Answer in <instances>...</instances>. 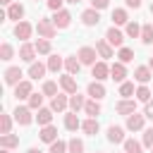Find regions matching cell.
Returning <instances> with one entry per match:
<instances>
[{"label": "cell", "mask_w": 153, "mask_h": 153, "mask_svg": "<svg viewBox=\"0 0 153 153\" xmlns=\"http://www.w3.org/2000/svg\"><path fill=\"white\" fill-rule=\"evenodd\" d=\"M31 112H33V110H31L29 105H17L12 115H14V122H17V124H22V127H29V124L33 122V115H31Z\"/></svg>", "instance_id": "cell-1"}, {"label": "cell", "mask_w": 153, "mask_h": 153, "mask_svg": "<svg viewBox=\"0 0 153 153\" xmlns=\"http://www.w3.org/2000/svg\"><path fill=\"white\" fill-rule=\"evenodd\" d=\"M36 31H38V36L41 38H55V33H57V29H55V24H53V19H38V24H36Z\"/></svg>", "instance_id": "cell-2"}, {"label": "cell", "mask_w": 153, "mask_h": 153, "mask_svg": "<svg viewBox=\"0 0 153 153\" xmlns=\"http://www.w3.org/2000/svg\"><path fill=\"white\" fill-rule=\"evenodd\" d=\"M76 57L81 60V65H96V57H98V50L96 48H91V45H84V48H79V53H76Z\"/></svg>", "instance_id": "cell-3"}, {"label": "cell", "mask_w": 153, "mask_h": 153, "mask_svg": "<svg viewBox=\"0 0 153 153\" xmlns=\"http://www.w3.org/2000/svg\"><path fill=\"white\" fill-rule=\"evenodd\" d=\"M105 41H108L110 45H115V48H122V45H124V33H122L117 26H110V29L105 31Z\"/></svg>", "instance_id": "cell-4"}, {"label": "cell", "mask_w": 153, "mask_h": 153, "mask_svg": "<svg viewBox=\"0 0 153 153\" xmlns=\"http://www.w3.org/2000/svg\"><path fill=\"white\" fill-rule=\"evenodd\" d=\"M2 76H5V84H7V86H17V84H22V81H24V79H22V76H24V72H22L19 67H7Z\"/></svg>", "instance_id": "cell-5"}, {"label": "cell", "mask_w": 153, "mask_h": 153, "mask_svg": "<svg viewBox=\"0 0 153 153\" xmlns=\"http://www.w3.org/2000/svg\"><path fill=\"white\" fill-rule=\"evenodd\" d=\"M91 76H96V81H103V79H108V76H110V65H108L105 60L96 62V65L91 67Z\"/></svg>", "instance_id": "cell-6"}, {"label": "cell", "mask_w": 153, "mask_h": 153, "mask_svg": "<svg viewBox=\"0 0 153 153\" xmlns=\"http://www.w3.org/2000/svg\"><path fill=\"white\" fill-rule=\"evenodd\" d=\"M98 22H100V12H98V10L88 7V10L81 12V24H84V26H98Z\"/></svg>", "instance_id": "cell-7"}, {"label": "cell", "mask_w": 153, "mask_h": 153, "mask_svg": "<svg viewBox=\"0 0 153 153\" xmlns=\"http://www.w3.org/2000/svg\"><path fill=\"white\" fill-rule=\"evenodd\" d=\"M115 110H117L120 115L129 117V115H134V112H136V100H131V98H122V100L115 105Z\"/></svg>", "instance_id": "cell-8"}, {"label": "cell", "mask_w": 153, "mask_h": 153, "mask_svg": "<svg viewBox=\"0 0 153 153\" xmlns=\"http://www.w3.org/2000/svg\"><path fill=\"white\" fill-rule=\"evenodd\" d=\"M53 24H55V29H67V26L72 24V12H67V10H60V12H55V17H53Z\"/></svg>", "instance_id": "cell-9"}, {"label": "cell", "mask_w": 153, "mask_h": 153, "mask_svg": "<svg viewBox=\"0 0 153 153\" xmlns=\"http://www.w3.org/2000/svg\"><path fill=\"white\" fill-rule=\"evenodd\" d=\"M31 33H33V26H31L29 22H19V24L14 26V36H17L19 41H24V43L31 38Z\"/></svg>", "instance_id": "cell-10"}, {"label": "cell", "mask_w": 153, "mask_h": 153, "mask_svg": "<svg viewBox=\"0 0 153 153\" xmlns=\"http://www.w3.org/2000/svg\"><path fill=\"white\" fill-rule=\"evenodd\" d=\"M60 88H62L67 96H74V93H79V91H76V79H74L72 74H65V76H60Z\"/></svg>", "instance_id": "cell-11"}, {"label": "cell", "mask_w": 153, "mask_h": 153, "mask_svg": "<svg viewBox=\"0 0 153 153\" xmlns=\"http://www.w3.org/2000/svg\"><path fill=\"white\" fill-rule=\"evenodd\" d=\"M31 93H33V86H31V81H26V79H24L22 84L14 86V98H17V100H24V98L29 100Z\"/></svg>", "instance_id": "cell-12"}, {"label": "cell", "mask_w": 153, "mask_h": 153, "mask_svg": "<svg viewBox=\"0 0 153 153\" xmlns=\"http://www.w3.org/2000/svg\"><path fill=\"white\" fill-rule=\"evenodd\" d=\"M19 57L24 60V62H36V45L33 43H22V48H19Z\"/></svg>", "instance_id": "cell-13"}, {"label": "cell", "mask_w": 153, "mask_h": 153, "mask_svg": "<svg viewBox=\"0 0 153 153\" xmlns=\"http://www.w3.org/2000/svg\"><path fill=\"white\" fill-rule=\"evenodd\" d=\"M151 76H153V69H151L148 65H141V67H136V69H134V79H136L139 84H148V81H151Z\"/></svg>", "instance_id": "cell-14"}, {"label": "cell", "mask_w": 153, "mask_h": 153, "mask_svg": "<svg viewBox=\"0 0 153 153\" xmlns=\"http://www.w3.org/2000/svg\"><path fill=\"white\" fill-rule=\"evenodd\" d=\"M67 105H69V96H67V93H57V96L50 100V110H53V112H62Z\"/></svg>", "instance_id": "cell-15"}, {"label": "cell", "mask_w": 153, "mask_h": 153, "mask_svg": "<svg viewBox=\"0 0 153 153\" xmlns=\"http://www.w3.org/2000/svg\"><path fill=\"white\" fill-rule=\"evenodd\" d=\"M143 122H146V115L134 112V115L127 117V129H129V131H139V129H143Z\"/></svg>", "instance_id": "cell-16"}, {"label": "cell", "mask_w": 153, "mask_h": 153, "mask_svg": "<svg viewBox=\"0 0 153 153\" xmlns=\"http://www.w3.org/2000/svg\"><path fill=\"white\" fill-rule=\"evenodd\" d=\"M38 139H41V141H45V143H53V141H57V127H53V124H48V127H41V131H38Z\"/></svg>", "instance_id": "cell-17"}, {"label": "cell", "mask_w": 153, "mask_h": 153, "mask_svg": "<svg viewBox=\"0 0 153 153\" xmlns=\"http://www.w3.org/2000/svg\"><path fill=\"white\" fill-rule=\"evenodd\" d=\"M108 141H110V143H124V141H127V139H124V129L117 127V124L108 127Z\"/></svg>", "instance_id": "cell-18"}, {"label": "cell", "mask_w": 153, "mask_h": 153, "mask_svg": "<svg viewBox=\"0 0 153 153\" xmlns=\"http://www.w3.org/2000/svg\"><path fill=\"white\" fill-rule=\"evenodd\" d=\"M96 50H98V57H103V60H110L112 57V45L105 41V38H100V41H96Z\"/></svg>", "instance_id": "cell-19"}, {"label": "cell", "mask_w": 153, "mask_h": 153, "mask_svg": "<svg viewBox=\"0 0 153 153\" xmlns=\"http://www.w3.org/2000/svg\"><path fill=\"white\" fill-rule=\"evenodd\" d=\"M124 76H127V67H124L122 62H115V65H110V79H115V81L124 84Z\"/></svg>", "instance_id": "cell-20"}, {"label": "cell", "mask_w": 153, "mask_h": 153, "mask_svg": "<svg viewBox=\"0 0 153 153\" xmlns=\"http://www.w3.org/2000/svg\"><path fill=\"white\" fill-rule=\"evenodd\" d=\"M86 93H88L93 100H100V98H105V86H103L100 81H91L88 88H86Z\"/></svg>", "instance_id": "cell-21"}, {"label": "cell", "mask_w": 153, "mask_h": 153, "mask_svg": "<svg viewBox=\"0 0 153 153\" xmlns=\"http://www.w3.org/2000/svg\"><path fill=\"white\" fill-rule=\"evenodd\" d=\"M22 17H24V5L12 2V5L7 7V19H14V22L19 24V22H22Z\"/></svg>", "instance_id": "cell-22"}, {"label": "cell", "mask_w": 153, "mask_h": 153, "mask_svg": "<svg viewBox=\"0 0 153 153\" xmlns=\"http://www.w3.org/2000/svg\"><path fill=\"white\" fill-rule=\"evenodd\" d=\"M65 129H69V131L81 129V120H79L76 112H67V115H65Z\"/></svg>", "instance_id": "cell-23"}, {"label": "cell", "mask_w": 153, "mask_h": 153, "mask_svg": "<svg viewBox=\"0 0 153 153\" xmlns=\"http://www.w3.org/2000/svg\"><path fill=\"white\" fill-rule=\"evenodd\" d=\"M81 129H84V134L96 136V134H98V129H100V124H98V120H96V117H88V120H84V122H81Z\"/></svg>", "instance_id": "cell-24"}, {"label": "cell", "mask_w": 153, "mask_h": 153, "mask_svg": "<svg viewBox=\"0 0 153 153\" xmlns=\"http://www.w3.org/2000/svg\"><path fill=\"white\" fill-rule=\"evenodd\" d=\"M120 24H129V14H127V10H122V7H117V10H112V26H120Z\"/></svg>", "instance_id": "cell-25"}, {"label": "cell", "mask_w": 153, "mask_h": 153, "mask_svg": "<svg viewBox=\"0 0 153 153\" xmlns=\"http://www.w3.org/2000/svg\"><path fill=\"white\" fill-rule=\"evenodd\" d=\"M65 69H67V74H79V69H81V60L76 57V55H72V57H67L65 60Z\"/></svg>", "instance_id": "cell-26"}, {"label": "cell", "mask_w": 153, "mask_h": 153, "mask_svg": "<svg viewBox=\"0 0 153 153\" xmlns=\"http://www.w3.org/2000/svg\"><path fill=\"white\" fill-rule=\"evenodd\" d=\"M45 72H48V65H43V62H31L29 65V76L31 79H41Z\"/></svg>", "instance_id": "cell-27"}, {"label": "cell", "mask_w": 153, "mask_h": 153, "mask_svg": "<svg viewBox=\"0 0 153 153\" xmlns=\"http://www.w3.org/2000/svg\"><path fill=\"white\" fill-rule=\"evenodd\" d=\"M36 122H38L41 127H48V124L53 122V110H50V108H41L38 115H36Z\"/></svg>", "instance_id": "cell-28"}, {"label": "cell", "mask_w": 153, "mask_h": 153, "mask_svg": "<svg viewBox=\"0 0 153 153\" xmlns=\"http://www.w3.org/2000/svg\"><path fill=\"white\" fill-rule=\"evenodd\" d=\"M45 65H48V72H55V74H57V72H60V69L65 67V60H62L60 55H50Z\"/></svg>", "instance_id": "cell-29"}, {"label": "cell", "mask_w": 153, "mask_h": 153, "mask_svg": "<svg viewBox=\"0 0 153 153\" xmlns=\"http://www.w3.org/2000/svg\"><path fill=\"white\" fill-rule=\"evenodd\" d=\"M84 105H86V98H84L81 93H74V96H69V108H72V112H79V110H84Z\"/></svg>", "instance_id": "cell-30"}, {"label": "cell", "mask_w": 153, "mask_h": 153, "mask_svg": "<svg viewBox=\"0 0 153 153\" xmlns=\"http://www.w3.org/2000/svg\"><path fill=\"white\" fill-rule=\"evenodd\" d=\"M0 146L2 148H17L19 146V136L17 134H2L0 136Z\"/></svg>", "instance_id": "cell-31"}, {"label": "cell", "mask_w": 153, "mask_h": 153, "mask_svg": "<svg viewBox=\"0 0 153 153\" xmlns=\"http://www.w3.org/2000/svg\"><path fill=\"white\" fill-rule=\"evenodd\" d=\"M84 112H86L88 117H98V115H100V103H98V100H93V98H91V100H86Z\"/></svg>", "instance_id": "cell-32"}, {"label": "cell", "mask_w": 153, "mask_h": 153, "mask_svg": "<svg viewBox=\"0 0 153 153\" xmlns=\"http://www.w3.org/2000/svg\"><path fill=\"white\" fill-rule=\"evenodd\" d=\"M124 153H143V143L136 139H127L124 141Z\"/></svg>", "instance_id": "cell-33"}, {"label": "cell", "mask_w": 153, "mask_h": 153, "mask_svg": "<svg viewBox=\"0 0 153 153\" xmlns=\"http://www.w3.org/2000/svg\"><path fill=\"white\" fill-rule=\"evenodd\" d=\"M67 153H84V141L81 139H69L67 141Z\"/></svg>", "instance_id": "cell-34"}, {"label": "cell", "mask_w": 153, "mask_h": 153, "mask_svg": "<svg viewBox=\"0 0 153 153\" xmlns=\"http://www.w3.org/2000/svg\"><path fill=\"white\" fill-rule=\"evenodd\" d=\"M124 33H127L129 38H141V26H139L136 22H129V24L124 26Z\"/></svg>", "instance_id": "cell-35"}, {"label": "cell", "mask_w": 153, "mask_h": 153, "mask_svg": "<svg viewBox=\"0 0 153 153\" xmlns=\"http://www.w3.org/2000/svg\"><path fill=\"white\" fill-rule=\"evenodd\" d=\"M117 57H120V62H122V65H127V62H131V60H134V50L122 45V48L117 50Z\"/></svg>", "instance_id": "cell-36"}, {"label": "cell", "mask_w": 153, "mask_h": 153, "mask_svg": "<svg viewBox=\"0 0 153 153\" xmlns=\"http://www.w3.org/2000/svg\"><path fill=\"white\" fill-rule=\"evenodd\" d=\"M134 96H136V100H141V103H148V100H151V88H148L146 84H141V86L136 88V93H134Z\"/></svg>", "instance_id": "cell-37"}, {"label": "cell", "mask_w": 153, "mask_h": 153, "mask_svg": "<svg viewBox=\"0 0 153 153\" xmlns=\"http://www.w3.org/2000/svg\"><path fill=\"white\" fill-rule=\"evenodd\" d=\"M141 41H143L146 45L153 43V24H143V26H141Z\"/></svg>", "instance_id": "cell-38"}, {"label": "cell", "mask_w": 153, "mask_h": 153, "mask_svg": "<svg viewBox=\"0 0 153 153\" xmlns=\"http://www.w3.org/2000/svg\"><path fill=\"white\" fill-rule=\"evenodd\" d=\"M33 45H36V53H41V55H50V41H48V38H38Z\"/></svg>", "instance_id": "cell-39"}, {"label": "cell", "mask_w": 153, "mask_h": 153, "mask_svg": "<svg viewBox=\"0 0 153 153\" xmlns=\"http://www.w3.org/2000/svg\"><path fill=\"white\" fill-rule=\"evenodd\" d=\"M134 93H136V88H134V84H131V81L120 84V96H122V98H131Z\"/></svg>", "instance_id": "cell-40"}, {"label": "cell", "mask_w": 153, "mask_h": 153, "mask_svg": "<svg viewBox=\"0 0 153 153\" xmlns=\"http://www.w3.org/2000/svg\"><path fill=\"white\" fill-rule=\"evenodd\" d=\"M29 108L31 110H41L43 108V93H31L29 96Z\"/></svg>", "instance_id": "cell-41"}, {"label": "cell", "mask_w": 153, "mask_h": 153, "mask_svg": "<svg viewBox=\"0 0 153 153\" xmlns=\"http://www.w3.org/2000/svg\"><path fill=\"white\" fill-rule=\"evenodd\" d=\"M12 57H14V48H12L10 43H2V45H0V60L7 62V60H12Z\"/></svg>", "instance_id": "cell-42"}, {"label": "cell", "mask_w": 153, "mask_h": 153, "mask_svg": "<svg viewBox=\"0 0 153 153\" xmlns=\"http://www.w3.org/2000/svg\"><path fill=\"white\" fill-rule=\"evenodd\" d=\"M43 96H50V98H55L57 96V84L55 81H43Z\"/></svg>", "instance_id": "cell-43"}, {"label": "cell", "mask_w": 153, "mask_h": 153, "mask_svg": "<svg viewBox=\"0 0 153 153\" xmlns=\"http://www.w3.org/2000/svg\"><path fill=\"white\" fill-rule=\"evenodd\" d=\"M10 129H12V117L5 112V115L0 117V131H2V134H10Z\"/></svg>", "instance_id": "cell-44"}, {"label": "cell", "mask_w": 153, "mask_h": 153, "mask_svg": "<svg viewBox=\"0 0 153 153\" xmlns=\"http://www.w3.org/2000/svg\"><path fill=\"white\" fill-rule=\"evenodd\" d=\"M48 153H67V141H60V139H57V141H53Z\"/></svg>", "instance_id": "cell-45"}, {"label": "cell", "mask_w": 153, "mask_h": 153, "mask_svg": "<svg viewBox=\"0 0 153 153\" xmlns=\"http://www.w3.org/2000/svg\"><path fill=\"white\" fill-rule=\"evenodd\" d=\"M141 143H143L146 148H153V127L143 131V141H141Z\"/></svg>", "instance_id": "cell-46"}, {"label": "cell", "mask_w": 153, "mask_h": 153, "mask_svg": "<svg viewBox=\"0 0 153 153\" xmlns=\"http://www.w3.org/2000/svg\"><path fill=\"white\" fill-rule=\"evenodd\" d=\"M62 2H65V0H45L48 10H53V12H60V10H62Z\"/></svg>", "instance_id": "cell-47"}, {"label": "cell", "mask_w": 153, "mask_h": 153, "mask_svg": "<svg viewBox=\"0 0 153 153\" xmlns=\"http://www.w3.org/2000/svg\"><path fill=\"white\" fill-rule=\"evenodd\" d=\"M108 5H110V0H91V7H93V10H98V12H100V10H105Z\"/></svg>", "instance_id": "cell-48"}, {"label": "cell", "mask_w": 153, "mask_h": 153, "mask_svg": "<svg viewBox=\"0 0 153 153\" xmlns=\"http://www.w3.org/2000/svg\"><path fill=\"white\" fill-rule=\"evenodd\" d=\"M143 115H146L148 120H153V100H148V103H146V108H143Z\"/></svg>", "instance_id": "cell-49"}, {"label": "cell", "mask_w": 153, "mask_h": 153, "mask_svg": "<svg viewBox=\"0 0 153 153\" xmlns=\"http://www.w3.org/2000/svg\"><path fill=\"white\" fill-rule=\"evenodd\" d=\"M127 2V7H131V10H139L141 7V0H124Z\"/></svg>", "instance_id": "cell-50"}, {"label": "cell", "mask_w": 153, "mask_h": 153, "mask_svg": "<svg viewBox=\"0 0 153 153\" xmlns=\"http://www.w3.org/2000/svg\"><path fill=\"white\" fill-rule=\"evenodd\" d=\"M0 5H7V7H10V5H12V0H0Z\"/></svg>", "instance_id": "cell-51"}, {"label": "cell", "mask_w": 153, "mask_h": 153, "mask_svg": "<svg viewBox=\"0 0 153 153\" xmlns=\"http://www.w3.org/2000/svg\"><path fill=\"white\" fill-rule=\"evenodd\" d=\"M26 153H41V151H38V148H29Z\"/></svg>", "instance_id": "cell-52"}, {"label": "cell", "mask_w": 153, "mask_h": 153, "mask_svg": "<svg viewBox=\"0 0 153 153\" xmlns=\"http://www.w3.org/2000/svg\"><path fill=\"white\" fill-rule=\"evenodd\" d=\"M65 2H69V5H76V2H81V0H65Z\"/></svg>", "instance_id": "cell-53"}, {"label": "cell", "mask_w": 153, "mask_h": 153, "mask_svg": "<svg viewBox=\"0 0 153 153\" xmlns=\"http://www.w3.org/2000/svg\"><path fill=\"white\" fill-rule=\"evenodd\" d=\"M148 67H151V69H153V57H151V60H148Z\"/></svg>", "instance_id": "cell-54"}, {"label": "cell", "mask_w": 153, "mask_h": 153, "mask_svg": "<svg viewBox=\"0 0 153 153\" xmlns=\"http://www.w3.org/2000/svg\"><path fill=\"white\" fill-rule=\"evenodd\" d=\"M0 153H10V148H2V151H0Z\"/></svg>", "instance_id": "cell-55"}, {"label": "cell", "mask_w": 153, "mask_h": 153, "mask_svg": "<svg viewBox=\"0 0 153 153\" xmlns=\"http://www.w3.org/2000/svg\"><path fill=\"white\" fill-rule=\"evenodd\" d=\"M151 14H153V2H151Z\"/></svg>", "instance_id": "cell-56"}, {"label": "cell", "mask_w": 153, "mask_h": 153, "mask_svg": "<svg viewBox=\"0 0 153 153\" xmlns=\"http://www.w3.org/2000/svg\"><path fill=\"white\" fill-rule=\"evenodd\" d=\"M151 153H153V148H151Z\"/></svg>", "instance_id": "cell-57"}, {"label": "cell", "mask_w": 153, "mask_h": 153, "mask_svg": "<svg viewBox=\"0 0 153 153\" xmlns=\"http://www.w3.org/2000/svg\"><path fill=\"white\" fill-rule=\"evenodd\" d=\"M98 153H103V151H98Z\"/></svg>", "instance_id": "cell-58"}, {"label": "cell", "mask_w": 153, "mask_h": 153, "mask_svg": "<svg viewBox=\"0 0 153 153\" xmlns=\"http://www.w3.org/2000/svg\"><path fill=\"white\" fill-rule=\"evenodd\" d=\"M36 2H38V0H36Z\"/></svg>", "instance_id": "cell-59"}]
</instances>
